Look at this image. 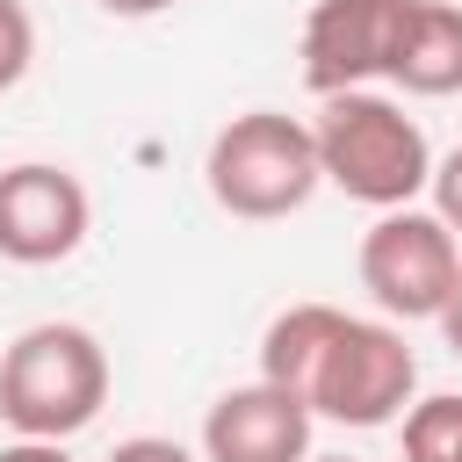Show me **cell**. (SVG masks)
I'll use <instances>...</instances> for the list:
<instances>
[{
	"mask_svg": "<svg viewBox=\"0 0 462 462\" xmlns=\"http://www.w3.org/2000/svg\"><path fill=\"white\" fill-rule=\"evenodd\" d=\"M318 137V173L346 195L383 209H411L433 188V144L419 130V116H404V101L361 87V94H332L310 123Z\"/></svg>",
	"mask_w": 462,
	"mask_h": 462,
	"instance_id": "obj_1",
	"label": "cell"
},
{
	"mask_svg": "<svg viewBox=\"0 0 462 462\" xmlns=\"http://www.w3.org/2000/svg\"><path fill=\"white\" fill-rule=\"evenodd\" d=\"M108 404V354L87 325L43 318L0 354V419L14 440H72Z\"/></svg>",
	"mask_w": 462,
	"mask_h": 462,
	"instance_id": "obj_2",
	"label": "cell"
},
{
	"mask_svg": "<svg viewBox=\"0 0 462 462\" xmlns=\"http://www.w3.org/2000/svg\"><path fill=\"white\" fill-rule=\"evenodd\" d=\"M202 180L217 195L224 217H245V224H274V217H296L310 195H318V137L303 116H282V108H245L231 116L217 137H209V159H202Z\"/></svg>",
	"mask_w": 462,
	"mask_h": 462,
	"instance_id": "obj_3",
	"label": "cell"
},
{
	"mask_svg": "<svg viewBox=\"0 0 462 462\" xmlns=\"http://www.w3.org/2000/svg\"><path fill=\"white\" fill-rule=\"evenodd\" d=\"M455 274H462V238L433 209H383L361 231V289L390 325L440 318L455 296Z\"/></svg>",
	"mask_w": 462,
	"mask_h": 462,
	"instance_id": "obj_4",
	"label": "cell"
},
{
	"mask_svg": "<svg viewBox=\"0 0 462 462\" xmlns=\"http://www.w3.org/2000/svg\"><path fill=\"white\" fill-rule=\"evenodd\" d=\"M419 354L404 346V332L390 318H346L325 368H318V390H310V419H332V426H390L404 419L419 397Z\"/></svg>",
	"mask_w": 462,
	"mask_h": 462,
	"instance_id": "obj_5",
	"label": "cell"
},
{
	"mask_svg": "<svg viewBox=\"0 0 462 462\" xmlns=\"http://www.w3.org/2000/svg\"><path fill=\"white\" fill-rule=\"evenodd\" d=\"M397 29H404V0H310L303 43H296L303 87L318 101H332V94H361V87L390 79Z\"/></svg>",
	"mask_w": 462,
	"mask_h": 462,
	"instance_id": "obj_6",
	"label": "cell"
},
{
	"mask_svg": "<svg viewBox=\"0 0 462 462\" xmlns=\"http://www.w3.org/2000/svg\"><path fill=\"white\" fill-rule=\"evenodd\" d=\"M87 224H94V202H87L72 166L22 159V166L0 173V260L58 267L87 245Z\"/></svg>",
	"mask_w": 462,
	"mask_h": 462,
	"instance_id": "obj_7",
	"label": "cell"
},
{
	"mask_svg": "<svg viewBox=\"0 0 462 462\" xmlns=\"http://www.w3.org/2000/svg\"><path fill=\"white\" fill-rule=\"evenodd\" d=\"M310 404L274 383H238L202 419V462H310Z\"/></svg>",
	"mask_w": 462,
	"mask_h": 462,
	"instance_id": "obj_8",
	"label": "cell"
},
{
	"mask_svg": "<svg viewBox=\"0 0 462 462\" xmlns=\"http://www.w3.org/2000/svg\"><path fill=\"white\" fill-rule=\"evenodd\" d=\"M390 87H404V94H419V101L462 94V7H455V0H404Z\"/></svg>",
	"mask_w": 462,
	"mask_h": 462,
	"instance_id": "obj_9",
	"label": "cell"
},
{
	"mask_svg": "<svg viewBox=\"0 0 462 462\" xmlns=\"http://www.w3.org/2000/svg\"><path fill=\"white\" fill-rule=\"evenodd\" d=\"M339 325H346V310H332V303H289V310H274L267 332H260V383H274V390H289V397L310 404L318 368H325Z\"/></svg>",
	"mask_w": 462,
	"mask_h": 462,
	"instance_id": "obj_10",
	"label": "cell"
},
{
	"mask_svg": "<svg viewBox=\"0 0 462 462\" xmlns=\"http://www.w3.org/2000/svg\"><path fill=\"white\" fill-rule=\"evenodd\" d=\"M404 462H462V397H419L404 411Z\"/></svg>",
	"mask_w": 462,
	"mask_h": 462,
	"instance_id": "obj_11",
	"label": "cell"
},
{
	"mask_svg": "<svg viewBox=\"0 0 462 462\" xmlns=\"http://www.w3.org/2000/svg\"><path fill=\"white\" fill-rule=\"evenodd\" d=\"M29 65H36V22H29L22 0H0V94L22 87Z\"/></svg>",
	"mask_w": 462,
	"mask_h": 462,
	"instance_id": "obj_12",
	"label": "cell"
},
{
	"mask_svg": "<svg viewBox=\"0 0 462 462\" xmlns=\"http://www.w3.org/2000/svg\"><path fill=\"white\" fill-rule=\"evenodd\" d=\"M426 195H433V217L462 238V144H455L448 159H433V188H426Z\"/></svg>",
	"mask_w": 462,
	"mask_h": 462,
	"instance_id": "obj_13",
	"label": "cell"
},
{
	"mask_svg": "<svg viewBox=\"0 0 462 462\" xmlns=\"http://www.w3.org/2000/svg\"><path fill=\"white\" fill-rule=\"evenodd\" d=\"M108 462H202V455L180 448V440H166V433H130V440H116Z\"/></svg>",
	"mask_w": 462,
	"mask_h": 462,
	"instance_id": "obj_14",
	"label": "cell"
},
{
	"mask_svg": "<svg viewBox=\"0 0 462 462\" xmlns=\"http://www.w3.org/2000/svg\"><path fill=\"white\" fill-rule=\"evenodd\" d=\"M0 462H72V455H65V440H7Z\"/></svg>",
	"mask_w": 462,
	"mask_h": 462,
	"instance_id": "obj_15",
	"label": "cell"
},
{
	"mask_svg": "<svg viewBox=\"0 0 462 462\" xmlns=\"http://www.w3.org/2000/svg\"><path fill=\"white\" fill-rule=\"evenodd\" d=\"M101 14H123V22H144V14H166L173 0H94Z\"/></svg>",
	"mask_w": 462,
	"mask_h": 462,
	"instance_id": "obj_16",
	"label": "cell"
},
{
	"mask_svg": "<svg viewBox=\"0 0 462 462\" xmlns=\"http://www.w3.org/2000/svg\"><path fill=\"white\" fill-rule=\"evenodd\" d=\"M433 325H440V332H448V346L462 354V274H455V296H448V310H440Z\"/></svg>",
	"mask_w": 462,
	"mask_h": 462,
	"instance_id": "obj_17",
	"label": "cell"
},
{
	"mask_svg": "<svg viewBox=\"0 0 462 462\" xmlns=\"http://www.w3.org/2000/svg\"><path fill=\"white\" fill-rule=\"evenodd\" d=\"M310 462H346V455H310Z\"/></svg>",
	"mask_w": 462,
	"mask_h": 462,
	"instance_id": "obj_18",
	"label": "cell"
}]
</instances>
